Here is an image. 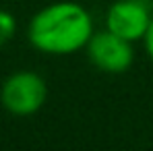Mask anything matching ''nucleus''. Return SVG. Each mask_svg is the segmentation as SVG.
<instances>
[{
  "label": "nucleus",
  "instance_id": "obj_3",
  "mask_svg": "<svg viewBox=\"0 0 153 151\" xmlns=\"http://www.w3.org/2000/svg\"><path fill=\"white\" fill-rule=\"evenodd\" d=\"M85 52L89 62L105 75H122L134 64V44L110 29L93 31Z\"/></svg>",
  "mask_w": 153,
  "mask_h": 151
},
{
  "label": "nucleus",
  "instance_id": "obj_5",
  "mask_svg": "<svg viewBox=\"0 0 153 151\" xmlns=\"http://www.w3.org/2000/svg\"><path fill=\"white\" fill-rule=\"evenodd\" d=\"M15 33H17V19H15V15L0 8V50L15 37Z\"/></svg>",
  "mask_w": 153,
  "mask_h": 151
},
{
  "label": "nucleus",
  "instance_id": "obj_4",
  "mask_svg": "<svg viewBox=\"0 0 153 151\" xmlns=\"http://www.w3.org/2000/svg\"><path fill=\"white\" fill-rule=\"evenodd\" d=\"M151 17V0H114L105 10V29L137 44L143 42Z\"/></svg>",
  "mask_w": 153,
  "mask_h": 151
},
{
  "label": "nucleus",
  "instance_id": "obj_6",
  "mask_svg": "<svg viewBox=\"0 0 153 151\" xmlns=\"http://www.w3.org/2000/svg\"><path fill=\"white\" fill-rule=\"evenodd\" d=\"M143 48H145V52H147L149 60L153 62V17H151L149 27H147V33H145V37H143Z\"/></svg>",
  "mask_w": 153,
  "mask_h": 151
},
{
  "label": "nucleus",
  "instance_id": "obj_1",
  "mask_svg": "<svg viewBox=\"0 0 153 151\" xmlns=\"http://www.w3.org/2000/svg\"><path fill=\"white\" fill-rule=\"evenodd\" d=\"M95 27L91 13L79 2H54L39 8L29 25L27 39L42 54L68 56L85 50Z\"/></svg>",
  "mask_w": 153,
  "mask_h": 151
},
{
  "label": "nucleus",
  "instance_id": "obj_2",
  "mask_svg": "<svg viewBox=\"0 0 153 151\" xmlns=\"http://www.w3.org/2000/svg\"><path fill=\"white\" fill-rule=\"evenodd\" d=\"M48 100V83L35 71H17L2 81L0 103L13 116H33Z\"/></svg>",
  "mask_w": 153,
  "mask_h": 151
}]
</instances>
